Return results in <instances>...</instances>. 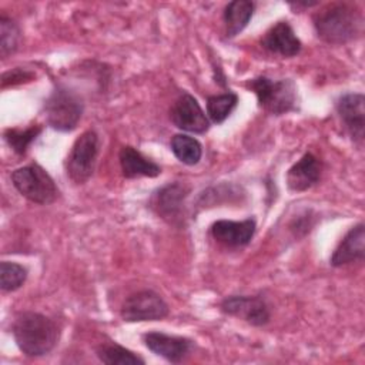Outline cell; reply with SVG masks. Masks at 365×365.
<instances>
[{
  "mask_svg": "<svg viewBox=\"0 0 365 365\" xmlns=\"http://www.w3.org/2000/svg\"><path fill=\"white\" fill-rule=\"evenodd\" d=\"M34 78V74L29 70H23V68H11L6 73H3L1 76V88H6L7 86H14V84H20V83H26Z\"/></svg>",
  "mask_w": 365,
  "mask_h": 365,
  "instance_id": "cell-25",
  "label": "cell"
},
{
  "mask_svg": "<svg viewBox=\"0 0 365 365\" xmlns=\"http://www.w3.org/2000/svg\"><path fill=\"white\" fill-rule=\"evenodd\" d=\"M96 354L103 364L107 365H144L145 361L135 352L115 344L106 342L97 346Z\"/></svg>",
  "mask_w": 365,
  "mask_h": 365,
  "instance_id": "cell-19",
  "label": "cell"
},
{
  "mask_svg": "<svg viewBox=\"0 0 365 365\" xmlns=\"http://www.w3.org/2000/svg\"><path fill=\"white\" fill-rule=\"evenodd\" d=\"M27 268L10 261L0 262V288L4 292H13L19 289L27 279Z\"/></svg>",
  "mask_w": 365,
  "mask_h": 365,
  "instance_id": "cell-23",
  "label": "cell"
},
{
  "mask_svg": "<svg viewBox=\"0 0 365 365\" xmlns=\"http://www.w3.org/2000/svg\"><path fill=\"white\" fill-rule=\"evenodd\" d=\"M41 133V127L40 125H30L27 128H7L4 131V140L6 143L11 147V150L19 154L23 155L26 154L29 145L37 138V135Z\"/></svg>",
  "mask_w": 365,
  "mask_h": 365,
  "instance_id": "cell-24",
  "label": "cell"
},
{
  "mask_svg": "<svg viewBox=\"0 0 365 365\" xmlns=\"http://www.w3.org/2000/svg\"><path fill=\"white\" fill-rule=\"evenodd\" d=\"M322 173V163L312 153H305L287 173V185L291 191L301 192L314 187Z\"/></svg>",
  "mask_w": 365,
  "mask_h": 365,
  "instance_id": "cell-15",
  "label": "cell"
},
{
  "mask_svg": "<svg viewBox=\"0 0 365 365\" xmlns=\"http://www.w3.org/2000/svg\"><path fill=\"white\" fill-rule=\"evenodd\" d=\"M257 224L254 218H247L242 221L218 220L211 225V235L215 241L225 247L238 248L251 242Z\"/></svg>",
  "mask_w": 365,
  "mask_h": 365,
  "instance_id": "cell-13",
  "label": "cell"
},
{
  "mask_svg": "<svg viewBox=\"0 0 365 365\" xmlns=\"http://www.w3.org/2000/svg\"><path fill=\"white\" fill-rule=\"evenodd\" d=\"M317 36L334 46L346 44L362 36L364 16L352 3L328 4L312 17Z\"/></svg>",
  "mask_w": 365,
  "mask_h": 365,
  "instance_id": "cell-1",
  "label": "cell"
},
{
  "mask_svg": "<svg viewBox=\"0 0 365 365\" xmlns=\"http://www.w3.org/2000/svg\"><path fill=\"white\" fill-rule=\"evenodd\" d=\"M98 135L94 130H86L76 138L66 160L68 178L76 184H84L93 175L98 155Z\"/></svg>",
  "mask_w": 365,
  "mask_h": 365,
  "instance_id": "cell-6",
  "label": "cell"
},
{
  "mask_svg": "<svg viewBox=\"0 0 365 365\" xmlns=\"http://www.w3.org/2000/svg\"><path fill=\"white\" fill-rule=\"evenodd\" d=\"M261 46L271 54L281 57H294L302 48L301 40L288 21H278L262 36Z\"/></svg>",
  "mask_w": 365,
  "mask_h": 365,
  "instance_id": "cell-14",
  "label": "cell"
},
{
  "mask_svg": "<svg viewBox=\"0 0 365 365\" xmlns=\"http://www.w3.org/2000/svg\"><path fill=\"white\" fill-rule=\"evenodd\" d=\"M11 334L17 348L31 358L50 354L60 338L57 324L48 317L33 311L20 312L14 318Z\"/></svg>",
  "mask_w": 365,
  "mask_h": 365,
  "instance_id": "cell-2",
  "label": "cell"
},
{
  "mask_svg": "<svg viewBox=\"0 0 365 365\" xmlns=\"http://www.w3.org/2000/svg\"><path fill=\"white\" fill-rule=\"evenodd\" d=\"M170 312L167 302L153 289H143L127 297L121 305L120 315L125 322L161 321Z\"/></svg>",
  "mask_w": 365,
  "mask_h": 365,
  "instance_id": "cell-8",
  "label": "cell"
},
{
  "mask_svg": "<svg viewBox=\"0 0 365 365\" xmlns=\"http://www.w3.org/2000/svg\"><path fill=\"white\" fill-rule=\"evenodd\" d=\"M255 10V3L250 0L230 1L222 13L225 37L232 38L240 34L250 23Z\"/></svg>",
  "mask_w": 365,
  "mask_h": 365,
  "instance_id": "cell-18",
  "label": "cell"
},
{
  "mask_svg": "<svg viewBox=\"0 0 365 365\" xmlns=\"http://www.w3.org/2000/svg\"><path fill=\"white\" fill-rule=\"evenodd\" d=\"M220 308L224 314L240 318L252 327H264L271 318L268 304L259 295H231L222 299Z\"/></svg>",
  "mask_w": 365,
  "mask_h": 365,
  "instance_id": "cell-10",
  "label": "cell"
},
{
  "mask_svg": "<svg viewBox=\"0 0 365 365\" xmlns=\"http://www.w3.org/2000/svg\"><path fill=\"white\" fill-rule=\"evenodd\" d=\"M14 188L29 201L48 205L58 197V188L51 175L38 164H29L11 173Z\"/></svg>",
  "mask_w": 365,
  "mask_h": 365,
  "instance_id": "cell-5",
  "label": "cell"
},
{
  "mask_svg": "<svg viewBox=\"0 0 365 365\" xmlns=\"http://www.w3.org/2000/svg\"><path fill=\"white\" fill-rule=\"evenodd\" d=\"M336 111L345 130L355 143L364 141L365 97L361 93H348L338 98Z\"/></svg>",
  "mask_w": 365,
  "mask_h": 365,
  "instance_id": "cell-12",
  "label": "cell"
},
{
  "mask_svg": "<svg viewBox=\"0 0 365 365\" xmlns=\"http://www.w3.org/2000/svg\"><path fill=\"white\" fill-rule=\"evenodd\" d=\"M144 345L155 355L171 364H180L194 348V342L185 336L167 335L164 332H145L143 335Z\"/></svg>",
  "mask_w": 365,
  "mask_h": 365,
  "instance_id": "cell-11",
  "label": "cell"
},
{
  "mask_svg": "<svg viewBox=\"0 0 365 365\" xmlns=\"http://www.w3.org/2000/svg\"><path fill=\"white\" fill-rule=\"evenodd\" d=\"M21 31L19 24L7 17H0V56L1 58H7L9 56L14 54L20 47Z\"/></svg>",
  "mask_w": 365,
  "mask_h": 365,
  "instance_id": "cell-22",
  "label": "cell"
},
{
  "mask_svg": "<svg viewBox=\"0 0 365 365\" xmlns=\"http://www.w3.org/2000/svg\"><path fill=\"white\" fill-rule=\"evenodd\" d=\"M84 110L83 98L68 87L57 86L44 101L47 124L60 133L73 131L81 120Z\"/></svg>",
  "mask_w": 365,
  "mask_h": 365,
  "instance_id": "cell-4",
  "label": "cell"
},
{
  "mask_svg": "<svg viewBox=\"0 0 365 365\" xmlns=\"http://www.w3.org/2000/svg\"><path fill=\"white\" fill-rule=\"evenodd\" d=\"M170 120L177 128L194 134H204L211 125L210 118L197 98L185 91H182L173 103L170 108Z\"/></svg>",
  "mask_w": 365,
  "mask_h": 365,
  "instance_id": "cell-9",
  "label": "cell"
},
{
  "mask_svg": "<svg viewBox=\"0 0 365 365\" xmlns=\"http://www.w3.org/2000/svg\"><path fill=\"white\" fill-rule=\"evenodd\" d=\"M190 194V187L175 181L160 187L150 198V207L170 225L181 227L185 217V198Z\"/></svg>",
  "mask_w": 365,
  "mask_h": 365,
  "instance_id": "cell-7",
  "label": "cell"
},
{
  "mask_svg": "<svg viewBox=\"0 0 365 365\" xmlns=\"http://www.w3.org/2000/svg\"><path fill=\"white\" fill-rule=\"evenodd\" d=\"M173 154L185 165H195L202 157L201 143L188 134H175L170 143Z\"/></svg>",
  "mask_w": 365,
  "mask_h": 365,
  "instance_id": "cell-20",
  "label": "cell"
},
{
  "mask_svg": "<svg viewBox=\"0 0 365 365\" xmlns=\"http://www.w3.org/2000/svg\"><path fill=\"white\" fill-rule=\"evenodd\" d=\"M238 104V96L232 91L210 96L207 98V117L214 124H222Z\"/></svg>",
  "mask_w": 365,
  "mask_h": 365,
  "instance_id": "cell-21",
  "label": "cell"
},
{
  "mask_svg": "<svg viewBox=\"0 0 365 365\" xmlns=\"http://www.w3.org/2000/svg\"><path fill=\"white\" fill-rule=\"evenodd\" d=\"M365 257V227L362 222L352 227L339 241L331 255L332 267H342L351 262L362 261Z\"/></svg>",
  "mask_w": 365,
  "mask_h": 365,
  "instance_id": "cell-16",
  "label": "cell"
},
{
  "mask_svg": "<svg viewBox=\"0 0 365 365\" xmlns=\"http://www.w3.org/2000/svg\"><path fill=\"white\" fill-rule=\"evenodd\" d=\"M245 87L257 96L259 107L269 114L281 115L295 110L297 87L289 78L271 80L258 76L247 80Z\"/></svg>",
  "mask_w": 365,
  "mask_h": 365,
  "instance_id": "cell-3",
  "label": "cell"
},
{
  "mask_svg": "<svg viewBox=\"0 0 365 365\" xmlns=\"http://www.w3.org/2000/svg\"><path fill=\"white\" fill-rule=\"evenodd\" d=\"M120 167L123 175L125 178H138V177H150L154 178L161 174V167L153 160L147 158L137 148L131 145L121 147L118 153Z\"/></svg>",
  "mask_w": 365,
  "mask_h": 365,
  "instance_id": "cell-17",
  "label": "cell"
}]
</instances>
